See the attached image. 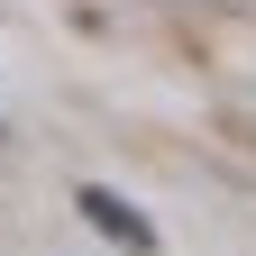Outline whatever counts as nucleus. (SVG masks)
<instances>
[{
    "label": "nucleus",
    "mask_w": 256,
    "mask_h": 256,
    "mask_svg": "<svg viewBox=\"0 0 256 256\" xmlns=\"http://www.w3.org/2000/svg\"><path fill=\"white\" fill-rule=\"evenodd\" d=\"M0 146H10V119H0Z\"/></svg>",
    "instance_id": "3"
},
{
    "label": "nucleus",
    "mask_w": 256,
    "mask_h": 256,
    "mask_svg": "<svg viewBox=\"0 0 256 256\" xmlns=\"http://www.w3.org/2000/svg\"><path fill=\"white\" fill-rule=\"evenodd\" d=\"M74 210H82V220H92L110 247H128V256H156V220H146L138 202H119L110 183H82V192H74Z\"/></svg>",
    "instance_id": "1"
},
{
    "label": "nucleus",
    "mask_w": 256,
    "mask_h": 256,
    "mask_svg": "<svg viewBox=\"0 0 256 256\" xmlns=\"http://www.w3.org/2000/svg\"><path fill=\"white\" fill-rule=\"evenodd\" d=\"M210 10H229V18H256V0H210Z\"/></svg>",
    "instance_id": "2"
},
{
    "label": "nucleus",
    "mask_w": 256,
    "mask_h": 256,
    "mask_svg": "<svg viewBox=\"0 0 256 256\" xmlns=\"http://www.w3.org/2000/svg\"><path fill=\"white\" fill-rule=\"evenodd\" d=\"M247 128H256V101H247Z\"/></svg>",
    "instance_id": "4"
}]
</instances>
